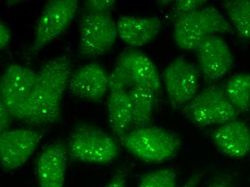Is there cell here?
<instances>
[{
	"instance_id": "obj_25",
	"label": "cell",
	"mask_w": 250,
	"mask_h": 187,
	"mask_svg": "<svg viewBox=\"0 0 250 187\" xmlns=\"http://www.w3.org/2000/svg\"><path fill=\"white\" fill-rule=\"evenodd\" d=\"M13 115L7 106L0 101V132L7 131L10 130V125L13 121Z\"/></svg>"
},
{
	"instance_id": "obj_17",
	"label": "cell",
	"mask_w": 250,
	"mask_h": 187,
	"mask_svg": "<svg viewBox=\"0 0 250 187\" xmlns=\"http://www.w3.org/2000/svg\"><path fill=\"white\" fill-rule=\"evenodd\" d=\"M109 125L116 136L121 138L131 129L132 107L129 91H113L108 99Z\"/></svg>"
},
{
	"instance_id": "obj_19",
	"label": "cell",
	"mask_w": 250,
	"mask_h": 187,
	"mask_svg": "<svg viewBox=\"0 0 250 187\" xmlns=\"http://www.w3.org/2000/svg\"><path fill=\"white\" fill-rule=\"evenodd\" d=\"M226 95L239 112L250 109V74L239 73L227 81L225 87Z\"/></svg>"
},
{
	"instance_id": "obj_10",
	"label": "cell",
	"mask_w": 250,
	"mask_h": 187,
	"mask_svg": "<svg viewBox=\"0 0 250 187\" xmlns=\"http://www.w3.org/2000/svg\"><path fill=\"white\" fill-rule=\"evenodd\" d=\"M199 69L208 82L220 80L231 70L234 58L228 44L219 36L204 39L196 48Z\"/></svg>"
},
{
	"instance_id": "obj_27",
	"label": "cell",
	"mask_w": 250,
	"mask_h": 187,
	"mask_svg": "<svg viewBox=\"0 0 250 187\" xmlns=\"http://www.w3.org/2000/svg\"><path fill=\"white\" fill-rule=\"evenodd\" d=\"M126 182L124 173L119 172L104 187H126Z\"/></svg>"
},
{
	"instance_id": "obj_20",
	"label": "cell",
	"mask_w": 250,
	"mask_h": 187,
	"mask_svg": "<svg viewBox=\"0 0 250 187\" xmlns=\"http://www.w3.org/2000/svg\"><path fill=\"white\" fill-rule=\"evenodd\" d=\"M224 7L238 34L244 39H250V0H227Z\"/></svg>"
},
{
	"instance_id": "obj_22",
	"label": "cell",
	"mask_w": 250,
	"mask_h": 187,
	"mask_svg": "<svg viewBox=\"0 0 250 187\" xmlns=\"http://www.w3.org/2000/svg\"><path fill=\"white\" fill-rule=\"evenodd\" d=\"M135 83L129 73L120 65H116L109 75V91L126 90L132 89Z\"/></svg>"
},
{
	"instance_id": "obj_14",
	"label": "cell",
	"mask_w": 250,
	"mask_h": 187,
	"mask_svg": "<svg viewBox=\"0 0 250 187\" xmlns=\"http://www.w3.org/2000/svg\"><path fill=\"white\" fill-rule=\"evenodd\" d=\"M117 64L129 73L135 85L148 88L158 96L162 92L159 72L152 61L144 53L138 50H126L118 56Z\"/></svg>"
},
{
	"instance_id": "obj_12",
	"label": "cell",
	"mask_w": 250,
	"mask_h": 187,
	"mask_svg": "<svg viewBox=\"0 0 250 187\" xmlns=\"http://www.w3.org/2000/svg\"><path fill=\"white\" fill-rule=\"evenodd\" d=\"M70 94L86 101H102L109 91V74L102 65L90 63L77 68L68 82Z\"/></svg>"
},
{
	"instance_id": "obj_24",
	"label": "cell",
	"mask_w": 250,
	"mask_h": 187,
	"mask_svg": "<svg viewBox=\"0 0 250 187\" xmlns=\"http://www.w3.org/2000/svg\"><path fill=\"white\" fill-rule=\"evenodd\" d=\"M114 0H88L85 2V9L87 13H111L115 7Z\"/></svg>"
},
{
	"instance_id": "obj_16",
	"label": "cell",
	"mask_w": 250,
	"mask_h": 187,
	"mask_svg": "<svg viewBox=\"0 0 250 187\" xmlns=\"http://www.w3.org/2000/svg\"><path fill=\"white\" fill-rule=\"evenodd\" d=\"M118 36L125 43L135 48L150 43L160 34L162 27L157 17L125 15L117 22Z\"/></svg>"
},
{
	"instance_id": "obj_18",
	"label": "cell",
	"mask_w": 250,
	"mask_h": 187,
	"mask_svg": "<svg viewBox=\"0 0 250 187\" xmlns=\"http://www.w3.org/2000/svg\"><path fill=\"white\" fill-rule=\"evenodd\" d=\"M132 107L131 129L151 125L158 95L144 86L135 85L129 90Z\"/></svg>"
},
{
	"instance_id": "obj_21",
	"label": "cell",
	"mask_w": 250,
	"mask_h": 187,
	"mask_svg": "<svg viewBox=\"0 0 250 187\" xmlns=\"http://www.w3.org/2000/svg\"><path fill=\"white\" fill-rule=\"evenodd\" d=\"M176 177L173 168L155 170L145 175L138 187H176Z\"/></svg>"
},
{
	"instance_id": "obj_28",
	"label": "cell",
	"mask_w": 250,
	"mask_h": 187,
	"mask_svg": "<svg viewBox=\"0 0 250 187\" xmlns=\"http://www.w3.org/2000/svg\"><path fill=\"white\" fill-rule=\"evenodd\" d=\"M200 175L199 174H193L188 180L186 182L183 187H197L199 180H200Z\"/></svg>"
},
{
	"instance_id": "obj_9",
	"label": "cell",
	"mask_w": 250,
	"mask_h": 187,
	"mask_svg": "<svg viewBox=\"0 0 250 187\" xmlns=\"http://www.w3.org/2000/svg\"><path fill=\"white\" fill-rule=\"evenodd\" d=\"M43 137L35 129H13L0 134V161L4 171L19 168L30 159Z\"/></svg>"
},
{
	"instance_id": "obj_8",
	"label": "cell",
	"mask_w": 250,
	"mask_h": 187,
	"mask_svg": "<svg viewBox=\"0 0 250 187\" xmlns=\"http://www.w3.org/2000/svg\"><path fill=\"white\" fill-rule=\"evenodd\" d=\"M200 70L182 57L172 61L163 72L165 90L171 107H184L197 94Z\"/></svg>"
},
{
	"instance_id": "obj_6",
	"label": "cell",
	"mask_w": 250,
	"mask_h": 187,
	"mask_svg": "<svg viewBox=\"0 0 250 187\" xmlns=\"http://www.w3.org/2000/svg\"><path fill=\"white\" fill-rule=\"evenodd\" d=\"M79 54L83 58L95 59L107 54L117 36V22L112 13L85 12L80 20Z\"/></svg>"
},
{
	"instance_id": "obj_29",
	"label": "cell",
	"mask_w": 250,
	"mask_h": 187,
	"mask_svg": "<svg viewBox=\"0 0 250 187\" xmlns=\"http://www.w3.org/2000/svg\"><path fill=\"white\" fill-rule=\"evenodd\" d=\"M208 187H230V184L226 179H219L214 181Z\"/></svg>"
},
{
	"instance_id": "obj_1",
	"label": "cell",
	"mask_w": 250,
	"mask_h": 187,
	"mask_svg": "<svg viewBox=\"0 0 250 187\" xmlns=\"http://www.w3.org/2000/svg\"><path fill=\"white\" fill-rule=\"evenodd\" d=\"M68 56L48 61L38 72L34 89L28 98L11 111L13 118L30 125H47L62 119V102L71 77Z\"/></svg>"
},
{
	"instance_id": "obj_15",
	"label": "cell",
	"mask_w": 250,
	"mask_h": 187,
	"mask_svg": "<svg viewBox=\"0 0 250 187\" xmlns=\"http://www.w3.org/2000/svg\"><path fill=\"white\" fill-rule=\"evenodd\" d=\"M211 138L221 152L239 159L250 153V128L245 122L234 120L213 130Z\"/></svg>"
},
{
	"instance_id": "obj_23",
	"label": "cell",
	"mask_w": 250,
	"mask_h": 187,
	"mask_svg": "<svg viewBox=\"0 0 250 187\" xmlns=\"http://www.w3.org/2000/svg\"><path fill=\"white\" fill-rule=\"evenodd\" d=\"M205 0H178L173 7V13L175 19L204 7Z\"/></svg>"
},
{
	"instance_id": "obj_26",
	"label": "cell",
	"mask_w": 250,
	"mask_h": 187,
	"mask_svg": "<svg viewBox=\"0 0 250 187\" xmlns=\"http://www.w3.org/2000/svg\"><path fill=\"white\" fill-rule=\"evenodd\" d=\"M11 39V32L10 28L4 22L0 23V48H5Z\"/></svg>"
},
{
	"instance_id": "obj_5",
	"label": "cell",
	"mask_w": 250,
	"mask_h": 187,
	"mask_svg": "<svg viewBox=\"0 0 250 187\" xmlns=\"http://www.w3.org/2000/svg\"><path fill=\"white\" fill-rule=\"evenodd\" d=\"M183 113L199 126L223 125L237 120L239 112L226 95L225 88L210 85L197 93L182 109Z\"/></svg>"
},
{
	"instance_id": "obj_3",
	"label": "cell",
	"mask_w": 250,
	"mask_h": 187,
	"mask_svg": "<svg viewBox=\"0 0 250 187\" xmlns=\"http://www.w3.org/2000/svg\"><path fill=\"white\" fill-rule=\"evenodd\" d=\"M120 139L131 154L150 164L172 159L182 144L176 134L152 125L132 129Z\"/></svg>"
},
{
	"instance_id": "obj_13",
	"label": "cell",
	"mask_w": 250,
	"mask_h": 187,
	"mask_svg": "<svg viewBox=\"0 0 250 187\" xmlns=\"http://www.w3.org/2000/svg\"><path fill=\"white\" fill-rule=\"evenodd\" d=\"M68 154L62 141L50 144L41 152L37 162L40 187H64Z\"/></svg>"
},
{
	"instance_id": "obj_4",
	"label": "cell",
	"mask_w": 250,
	"mask_h": 187,
	"mask_svg": "<svg viewBox=\"0 0 250 187\" xmlns=\"http://www.w3.org/2000/svg\"><path fill=\"white\" fill-rule=\"evenodd\" d=\"M66 146L71 159L88 164H109L119 154L114 138L100 127L86 123L73 129Z\"/></svg>"
},
{
	"instance_id": "obj_11",
	"label": "cell",
	"mask_w": 250,
	"mask_h": 187,
	"mask_svg": "<svg viewBox=\"0 0 250 187\" xmlns=\"http://www.w3.org/2000/svg\"><path fill=\"white\" fill-rule=\"evenodd\" d=\"M38 73L27 67L10 64L0 79V101L14 110L28 98L34 89Z\"/></svg>"
},
{
	"instance_id": "obj_7",
	"label": "cell",
	"mask_w": 250,
	"mask_h": 187,
	"mask_svg": "<svg viewBox=\"0 0 250 187\" xmlns=\"http://www.w3.org/2000/svg\"><path fill=\"white\" fill-rule=\"evenodd\" d=\"M78 9L79 1L76 0L48 1L38 20L30 51L37 54L62 34L72 22Z\"/></svg>"
},
{
	"instance_id": "obj_2",
	"label": "cell",
	"mask_w": 250,
	"mask_h": 187,
	"mask_svg": "<svg viewBox=\"0 0 250 187\" xmlns=\"http://www.w3.org/2000/svg\"><path fill=\"white\" fill-rule=\"evenodd\" d=\"M234 33L222 13L213 6L203 7L175 19L173 39L185 51H195L204 39Z\"/></svg>"
}]
</instances>
